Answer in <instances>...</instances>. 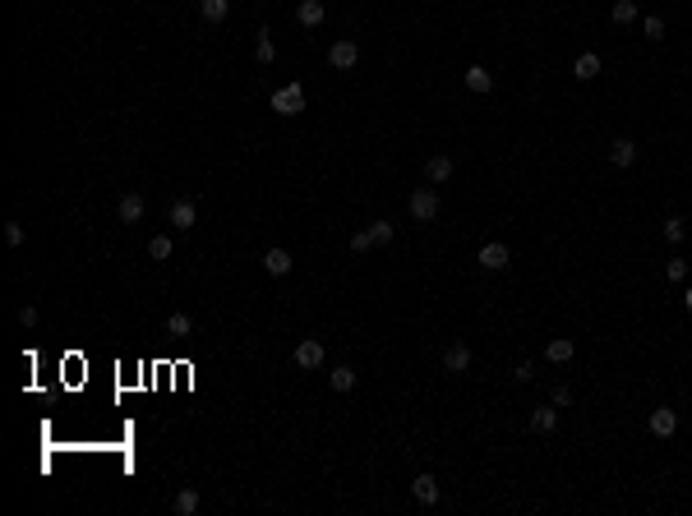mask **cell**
I'll use <instances>...</instances> for the list:
<instances>
[{"instance_id": "cell-1", "label": "cell", "mask_w": 692, "mask_h": 516, "mask_svg": "<svg viewBox=\"0 0 692 516\" xmlns=\"http://www.w3.org/2000/svg\"><path fill=\"white\" fill-rule=\"evenodd\" d=\"M273 111H277V116H300V111H305V88H300V83L277 88L273 92Z\"/></svg>"}, {"instance_id": "cell-2", "label": "cell", "mask_w": 692, "mask_h": 516, "mask_svg": "<svg viewBox=\"0 0 692 516\" xmlns=\"http://www.w3.org/2000/svg\"><path fill=\"white\" fill-rule=\"evenodd\" d=\"M411 217H416V221H434V217H439V194H434V185L411 194Z\"/></svg>"}, {"instance_id": "cell-3", "label": "cell", "mask_w": 692, "mask_h": 516, "mask_svg": "<svg viewBox=\"0 0 692 516\" xmlns=\"http://www.w3.org/2000/svg\"><path fill=\"white\" fill-rule=\"evenodd\" d=\"M475 258H480L484 272H503V267H508V244L489 240V244H480V253H475Z\"/></svg>"}, {"instance_id": "cell-4", "label": "cell", "mask_w": 692, "mask_h": 516, "mask_svg": "<svg viewBox=\"0 0 692 516\" xmlns=\"http://www.w3.org/2000/svg\"><path fill=\"white\" fill-rule=\"evenodd\" d=\"M443 369H448V374H466V369H471V346H466V341H452L448 351H443Z\"/></svg>"}, {"instance_id": "cell-5", "label": "cell", "mask_w": 692, "mask_h": 516, "mask_svg": "<svg viewBox=\"0 0 692 516\" xmlns=\"http://www.w3.org/2000/svg\"><path fill=\"white\" fill-rule=\"evenodd\" d=\"M411 498H416L420 507H434L439 503V480H434V475H416V480H411Z\"/></svg>"}, {"instance_id": "cell-6", "label": "cell", "mask_w": 692, "mask_h": 516, "mask_svg": "<svg viewBox=\"0 0 692 516\" xmlns=\"http://www.w3.org/2000/svg\"><path fill=\"white\" fill-rule=\"evenodd\" d=\"M143 212H148V203H143V194H121V203H116V217H121L125 226H134V221H143Z\"/></svg>"}, {"instance_id": "cell-7", "label": "cell", "mask_w": 692, "mask_h": 516, "mask_svg": "<svg viewBox=\"0 0 692 516\" xmlns=\"http://www.w3.org/2000/svg\"><path fill=\"white\" fill-rule=\"evenodd\" d=\"M355 60H360V46L355 42H332V51H328L332 69H355Z\"/></svg>"}, {"instance_id": "cell-8", "label": "cell", "mask_w": 692, "mask_h": 516, "mask_svg": "<svg viewBox=\"0 0 692 516\" xmlns=\"http://www.w3.org/2000/svg\"><path fill=\"white\" fill-rule=\"evenodd\" d=\"M674 428H679V415H674L670 406L651 410V433H656V438H674Z\"/></svg>"}, {"instance_id": "cell-9", "label": "cell", "mask_w": 692, "mask_h": 516, "mask_svg": "<svg viewBox=\"0 0 692 516\" xmlns=\"http://www.w3.org/2000/svg\"><path fill=\"white\" fill-rule=\"evenodd\" d=\"M166 217H171V226H176V231H189V226H194V221H198V208H194V203H189V198H176V203H171V212H166Z\"/></svg>"}, {"instance_id": "cell-10", "label": "cell", "mask_w": 692, "mask_h": 516, "mask_svg": "<svg viewBox=\"0 0 692 516\" xmlns=\"http://www.w3.org/2000/svg\"><path fill=\"white\" fill-rule=\"evenodd\" d=\"M319 364H323V341H314V337L300 341L296 346V369H319Z\"/></svg>"}, {"instance_id": "cell-11", "label": "cell", "mask_w": 692, "mask_h": 516, "mask_svg": "<svg viewBox=\"0 0 692 516\" xmlns=\"http://www.w3.org/2000/svg\"><path fill=\"white\" fill-rule=\"evenodd\" d=\"M425 180H429V185H443V180H452V157L434 153V157L425 162Z\"/></svg>"}, {"instance_id": "cell-12", "label": "cell", "mask_w": 692, "mask_h": 516, "mask_svg": "<svg viewBox=\"0 0 692 516\" xmlns=\"http://www.w3.org/2000/svg\"><path fill=\"white\" fill-rule=\"evenodd\" d=\"M531 428H536V433H554V428H559V406H536L531 410Z\"/></svg>"}, {"instance_id": "cell-13", "label": "cell", "mask_w": 692, "mask_h": 516, "mask_svg": "<svg viewBox=\"0 0 692 516\" xmlns=\"http://www.w3.org/2000/svg\"><path fill=\"white\" fill-rule=\"evenodd\" d=\"M609 162H614L618 171L632 166V162H637V143H632V139H614V143H609Z\"/></svg>"}, {"instance_id": "cell-14", "label": "cell", "mask_w": 692, "mask_h": 516, "mask_svg": "<svg viewBox=\"0 0 692 516\" xmlns=\"http://www.w3.org/2000/svg\"><path fill=\"white\" fill-rule=\"evenodd\" d=\"M572 74L582 78V83H591V78L600 74V55H595V51H582L577 60H572Z\"/></svg>"}, {"instance_id": "cell-15", "label": "cell", "mask_w": 692, "mask_h": 516, "mask_svg": "<svg viewBox=\"0 0 692 516\" xmlns=\"http://www.w3.org/2000/svg\"><path fill=\"white\" fill-rule=\"evenodd\" d=\"M323 14H328V10H323V0H300V5H296V19L305 23V28H319Z\"/></svg>"}, {"instance_id": "cell-16", "label": "cell", "mask_w": 692, "mask_h": 516, "mask_svg": "<svg viewBox=\"0 0 692 516\" xmlns=\"http://www.w3.org/2000/svg\"><path fill=\"white\" fill-rule=\"evenodd\" d=\"M572 355H577V346H572L568 337H554L550 346H545V360H550V364H568Z\"/></svg>"}, {"instance_id": "cell-17", "label": "cell", "mask_w": 692, "mask_h": 516, "mask_svg": "<svg viewBox=\"0 0 692 516\" xmlns=\"http://www.w3.org/2000/svg\"><path fill=\"white\" fill-rule=\"evenodd\" d=\"M461 78H466V88H471V92H489V88H494V74H489L484 65H471Z\"/></svg>"}, {"instance_id": "cell-18", "label": "cell", "mask_w": 692, "mask_h": 516, "mask_svg": "<svg viewBox=\"0 0 692 516\" xmlns=\"http://www.w3.org/2000/svg\"><path fill=\"white\" fill-rule=\"evenodd\" d=\"M291 263H296V258H291L286 249H268V253H264V267H268L273 277H286V272H291Z\"/></svg>"}, {"instance_id": "cell-19", "label": "cell", "mask_w": 692, "mask_h": 516, "mask_svg": "<svg viewBox=\"0 0 692 516\" xmlns=\"http://www.w3.org/2000/svg\"><path fill=\"white\" fill-rule=\"evenodd\" d=\"M273 55H277L273 33H268V28H259V37H254V60H259V65H273Z\"/></svg>"}, {"instance_id": "cell-20", "label": "cell", "mask_w": 692, "mask_h": 516, "mask_svg": "<svg viewBox=\"0 0 692 516\" xmlns=\"http://www.w3.org/2000/svg\"><path fill=\"white\" fill-rule=\"evenodd\" d=\"M198 14H203L208 23H222L231 14V0H198Z\"/></svg>"}, {"instance_id": "cell-21", "label": "cell", "mask_w": 692, "mask_h": 516, "mask_svg": "<svg viewBox=\"0 0 692 516\" xmlns=\"http://www.w3.org/2000/svg\"><path fill=\"white\" fill-rule=\"evenodd\" d=\"M355 378H360V374H355L351 364H337V369L328 374V383L337 387V392H351V387H355Z\"/></svg>"}, {"instance_id": "cell-22", "label": "cell", "mask_w": 692, "mask_h": 516, "mask_svg": "<svg viewBox=\"0 0 692 516\" xmlns=\"http://www.w3.org/2000/svg\"><path fill=\"white\" fill-rule=\"evenodd\" d=\"M171 507H176L180 516H194L198 512V489H180V494L171 498Z\"/></svg>"}, {"instance_id": "cell-23", "label": "cell", "mask_w": 692, "mask_h": 516, "mask_svg": "<svg viewBox=\"0 0 692 516\" xmlns=\"http://www.w3.org/2000/svg\"><path fill=\"white\" fill-rule=\"evenodd\" d=\"M637 0H614V10H609V19L614 23H637Z\"/></svg>"}, {"instance_id": "cell-24", "label": "cell", "mask_w": 692, "mask_h": 516, "mask_svg": "<svg viewBox=\"0 0 692 516\" xmlns=\"http://www.w3.org/2000/svg\"><path fill=\"white\" fill-rule=\"evenodd\" d=\"M148 258L166 263V258H171V235H153V240H148Z\"/></svg>"}, {"instance_id": "cell-25", "label": "cell", "mask_w": 692, "mask_h": 516, "mask_svg": "<svg viewBox=\"0 0 692 516\" xmlns=\"http://www.w3.org/2000/svg\"><path fill=\"white\" fill-rule=\"evenodd\" d=\"M166 332H171V337H189V332H194V319H189V314H171V319H166Z\"/></svg>"}, {"instance_id": "cell-26", "label": "cell", "mask_w": 692, "mask_h": 516, "mask_svg": "<svg viewBox=\"0 0 692 516\" xmlns=\"http://www.w3.org/2000/svg\"><path fill=\"white\" fill-rule=\"evenodd\" d=\"M642 33H646L651 42H660V37H665V19H660V14H646V19H642Z\"/></svg>"}, {"instance_id": "cell-27", "label": "cell", "mask_w": 692, "mask_h": 516, "mask_svg": "<svg viewBox=\"0 0 692 516\" xmlns=\"http://www.w3.org/2000/svg\"><path fill=\"white\" fill-rule=\"evenodd\" d=\"M374 244H393V221H369Z\"/></svg>"}, {"instance_id": "cell-28", "label": "cell", "mask_w": 692, "mask_h": 516, "mask_svg": "<svg viewBox=\"0 0 692 516\" xmlns=\"http://www.w3.org/2000/svg\"><path fill=\"white\" fill-rule=\"evenodd\" d=\"M660 231H665V240H674V244H679L688 226H683V217H665V226H660Z\"/></svg>"}, {"instance_id": "cell-29", "label": "cell", "mask_w": 692, "mask_h": 516, "mask_svg": "<svg viewBox=\"0 0 692 516\" xmlns=\"http://www.w3.org/2000/svg\"><path fill=\"white\" fill-rule=\"evenodd\" d=\"M369 249H374V235H369V231H355V235H351V253L360 258V253H369Z\"/></svg>"}, {"instance_id": "cell-30", "label": "cell", "mask_w": 692, "mask_h": 516, "mask_svg": "<svg viewBox=\"0 0 692 516\" xmlns=\"http://www.w3.org/2000/svg\"><path fill=\"white\" fill-rule=\"evenodd\" d=\"M5 240H10L14 249H19V244L28 240V231H23V221H5Z\"/></svg>"}, {"instance_id": "cell-31", "label": "cell", "mask_w": 692, "mask_h": 516, "mask_svg": "<svg viewBox=\"0 0 692 516\" xmlns=\"http://www.w3.org/2000/svg\"><path fill=\"white\" fill-rule=\"evenodd\" d=\"M665 272H670V281H683V277H688V258H670Z\"/></svg>"}, {"instance_id": "cell-32", "label": "cell", "mask_w": 692, "mask_h": 516, "mask_svg": "<svg viewBox=\"0 0 692 516\" xmlns=\"http://www.w3.org/2000/svg\"><path fill=\"white\" fill-rule=\"evenodd\" d=\"M550 401H554V406H568V401H572V387H568V383H559V387L550 392Z\"/></svg>"}, {"instance_id": "cell-33", "label": "cell", "mask_w": 692, "mask_h": 516, "mask_svg": "<svg viewBox=\"0 0 692 516\" xmlns=\"http://www.w3.org/2000/svg\"><path fill=\"white\" fill-rule=\"evenodd\" d=\"M513 378H517V383H531V378H536V364H527V360H522V364L513 369Z\"/></svg>"}, {"instance_id": "cell-34", "label": "cell", "mask_w": 692, "mask_h": 516, "mask_svg": "<svg viewBox=\"0 0 692 516\" xmlns=\"http://www.w3.org/2000/svg\"><path fill=\"white\" fill-rule=\"evenodd\" d=\"M19 323H23V328H37V309L23 305V309H19Z\"/></svg>"}, {"instance_id": "cell-35", "label": "cell", "mask_w": 692, "mask_h": 516, "mask_svg": "<svg viewBox=\"0 0 692 516\" xmlns=\"http://www.w3.org/2000/svg\"><path fill=\"white\" fill-rule=\"evenodd\" d=\"M683 305H688V314H692V286H688V291H683Z\"/></svg>"}]
</instances>
